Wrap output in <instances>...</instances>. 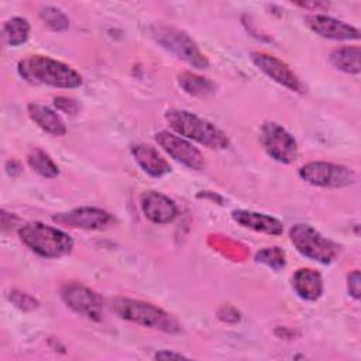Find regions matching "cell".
<instances>
[{"instance_id": "obj_1", "label": "cell", "mask_w": 361, "mask_h": 361, "mask_svg": "<svg viewBox=\"0 0 361 361\" xmlns=\"http://www.w3.org/2000/svg\"><path fill=\"white\" fill-rule=\"evenodd\" d=\"M18 75L35 85L73 89L82 85V76L69 65L44 55H27L17 63Z\"/></svg>"}, {"instance_id": "obj_2", "label": "cell", "mask_w": 361, "mask_h": 361, "mask_svg": "<svg viewBox=\"0 0 361 361\" xmlns=\"http://www.w3.org/2000/svg\"><path fill=\"white\" fill-rule=\"evenodd\" d=\"M165 120L173 131L180 134V137H186L213 149L228 147L227 135L217 126L190 111L171 109L165 113Z\"/></svg>"}, {"instance_id": "obj_3", "label": "cell", "mask_w": 361, "mask_h": 361, "mask_svg": "<svg viewBox=\"0 0 361 361\" xmlns=\"http://www.w3.org/2000/svg\"><path fill=\"white\" fill-rule=\"evenodd\" d=\"M18 235L30 250L44 258H59L73 248V241L65 231L39 221L24 224Z\"/></svg>"}, {"instance_id": "obj_4", "label": "cell", "mask_w": 361, "mask_h": 361, "mask_svg": "<svg viewBox=\"0 0 361 361\" xmlns=\"http://www.w3.org/2000/svg\"><path fill=\"white\" fill-rule=\"evenodd\" d=\"M113 312L124 320L151 327L165 333H178L180 330L178 322L161 307L130 298H114L111 300Z\"/></svg>"}, {"instance_id": "obj_5", "label": "cell", "mask_w": 361, "mask_h": 361, "mask_svg": "<svg viewBox=\"0 0 361 361\" xmlns=\"http://www.w3.org/2000/svg\"><path fill=\"white\" fill-rule=\"evenodd\" d=\"M151 34L162 48L172 52L189 65L199 69H206L209 66L206 55L199 49L196 42L185 31L171 25L158 24L152 28Z\"/></svg>"}, {"instance_id": "obj_6", "label": "cell", "mask_w": 361, "mask_h": 361, "mask_svg": "<svg viewBox=\"0 0 361 361\" xmlns=\"http://www.w3.org/2000/svg\"><path fill=\"white\" fill-rule=\"evenodd\" d=\"M289 237L295 248L313 261L330 264L338 254V245L309 224H295L289 230Z\"/></svg>"}, {"instance_id": "obj_7", "label": "cell", "mask_w": 361, "mask_h": 361, "mask_svg": "<svg viewBox=\"0 0 361 361\" xmlns=\"http://www.w3.org/2000/svg\"><path fill=\"white\" fill-rule=\"evenodd\" d=\"M299 176L305 182L320 188H345L357 180V176L351 169L324 161L305 164L299 169Z\"/></svg>"}, {"instance_id": "obj_8", "label": "cell", "mask_w": 361, "mask_h": 361, "mask_svg": "<svg viewBox=\"0 0 361 361\" xmlns=\"http://www.w3.org/2000/svg\"><path fill=\"white\" fill-rule=\"evenodd\" d=\"M259 141L265 152L278 162L290 164L298 157L295 138L278 123L265 121L259 130Z\"/></svg>"}, {"instance_id": "obj_9", "label": "cell", "mask_w": 361, "mask_h": 361, "mask_svg": "<svg viewBox=\"0 0 361 361\" xmlns=\"http://www.w3.org/2000/svg\"><path fill=\"white\" fill-rule=\"evenodd\" d=\"M61 298L65 305L75 313L90 319L100 320L103 316V300L99 293L80 283H66L61 289Z\"/></svg>"}, {"instance_id": "obj_10", "label": "cell", "mask_w": 361, "mask_h": 361, "mask_svg": "<svg viewBox=\"0 0 361 361\" xmlns=\"http://www.w3.org/2000/svg\"><path fill=\"white\" fill-rule=\"evenodd\" d=\"M155 140L166 154H169L173 159L183 164L185 166L195 171H200L204 168V158L202 152L188 140L165 130L158 131L155 134Z\"/></svg>"}, {"instance_id": "obj_11", "label": "cell", "mask_w": 361, "mask_h": 361, "mask_svg": "<svg viewBox=\"0 0 361 361\" xmlns=\"http://www.w3.org/2000/svg\"><path fill=\"white\" fill-rule=\"evenodd\" d=\"M52 220L62 226L83 230H104L114 223V217L109 212L97 207H78L66 213L55 214Z\"/></svg>"}, {"instance_id": "obj_12", "label": "cell", "mask_w": 361, "mask_h": 361, "mask_svg": "<svg viewBox=\"0 0 361 361\" xmlns=\"http://www.w3.org/2000/svg\"><path fill=\"white\" fill-rule=\"evenodd\" d=\"M251 61L259 71H262L274 82L285 86L286 89H289L292 92H298V93L303 92V85H302L300 79L279 58L265 54V52L254 51V52H251Z\"/></svg>"}, {"instance_id": "obj_13", "label": "cell", "mask_w": 361, "mask_h": 361, "mask_svg": "<svg viewBox=\"0 0 361 361\" xmlns=\"http://www.w3.org/2000/svg\"><path fill=\"white\" fill-rule=\"evenodd\" d=\"M305 24L317 35L329 39H358L360 31L340 20L322 14H309L305 17Z\"/></svg>"}, {"instance_id": "obj_14", "label": "cell", "mask_w": 361, "mask_h": 361, "mask_svg": "<svg viewBox=\"0 0 361 361\" xmlns=\"http://www.w3.org/2000/svg\"><path fill=\"white\" fill-rule=\"evenodd\" d=\"M140 203L144 216L155 224H166L172 221L178 214V207L175 202L155 190H148L142 193Z\"/></svg>"}, {"instance_id": "obj_15", "label": "cell", "mask_w": 361, "mask_h": 361, "mask_svg": "<svg viewBox=\"0 0 361 361\" xmlns=\"http://www.w3.org/2000/svg\"><path fill=\"white\" fill-rule=\"evenodd\" d=\"M131 154L142 171L154 178H161L171 172V165L168 161L149 144L133 145Z\"/></svg>"}, {"instance_id": "obj_16", "label": "cell", "mask_w": 361, "mask_h": 361, "mask_svg": "<svg viewBox=\"0 0 361 361\" xmlns=\"http://www.w3.org/2000/svg\"><path fill=\"white\" fill-rule=\"evenodd\" d=\"M231 217L235 223H238L243 227L251 228L258 233H265L269 235H279L283 231L282 223L264 213L250 212V210H234L231 213Z\"/></svg>"}, {"instance_id": "obj_17", "label": "cell", "mask_w": 361, "mask_h": 361, "mask_svg": "<svg viewBox=\"0 0 361 361\" xmlns=\"http://www.w3.org/2000/svg\"><path fill=\"white\" fill-rule=\"evenodd\" d=\"M292 288L305 300L314 302L323 293L322 275L312 268H300L292 276Z\"/></svg>"}, {"instance_id": "obj_18", "label": "cell", "mask_w": 361, "mask_h": 361, "mask_svg": "<svg viewBox=\"0 0 361 361\" xmlns=\"http://www.w3.org/2000/svg\"><path fill=\"white\" fill-rule=\"evenodd\" d=\"M27 111L30 118L44 131L52 135H65L66 126L63 120L49 107L42 106L39 103H30L27 106Z\"/></svg>"}, {"instance_id": "obj_19", "label": "cell", "mask_w": 361, "mask_h": 361, "mask_svg": "<svg viewBox=\"0 0 361 361\" xmlns=\"http://www.w3.org/2000/svg\"><path fill=\"white\" fill-rule=\"evenodd\" d=\"M361 51L360 47H340L330 52V62L338 71L350 75H357L361 71L360 66Z\"/></svg>"}, {"instance_id": "obj_20", "label": "cell", "mask_w": 361, "mask_h": 361, "mask_svg": "<svg viewBox=\"0 0 361 361\" xmlns=\"http://www.w3.org/2000/svg\"><path fill=\"white\" fill-rule=\"evenodd\" d=\"M178 82H179V86L188 94H192V96L206 97L214 93V83L212 80L192 72H182L178 76Z\"/></svg>"}, {"instance_id": "obj_21", "label": "cell", "mask_w": 361, "mask_h": 361, "mask_svg": "<svg viewBox=\"0 0 361 361\" xmlns=\"http://www.w3.org/2000/svg\"><path fill=\"white\" fill-rule=\"evenodd\" d=\"M30 24L23 17H13L3 24V37L11 47H18L28 39Z\"/></svg>"}, {"instance_id": "obj_22", "label": "cell", "mask_w": 361, "mask_h": 361, "mask_svg": "<svg viewBox=\"0 0 361 361\" xmlns=\"http://www.w3.org/2000/svg\"><path fill=\"white\" fill-rule=\"evenodd\" d=\"M27 162L31 169H34L38 175L44 178L52 179V178H56L59 173L58 165L52 161V158L45 151L39 148H35L28 154Z\"/></svg>"}, {"instance_id": "obj_23", "label": "cell", "mask_w": 361, "mask_h": 361, "mask_svg": "<svg viewBox=\"0 0 361 361\" xmlns=\"http://www.w3.org/2000/svg\"><path fill=\"white\" fill-rule=\"evenodd\" d=\"M41 20L52 30V31H63L69 27L68 17L56 7L45 6L39 10Z\"/></svg>"}, {"instance_id": "obj_24", "label": "cell", "mask_w": 361, "mask_h": 361, "mask_svg": "<svg viewBox=\"0 0 361 361\" xmlns=\"http://www.w3.org/2000/svg\"><path fill=\"white\" fill-rule=\"evenodd\" d=\"M255 259L274 269H281L285 265V252L279 247H269L258 251Z\"/></svg>"}, {"instance_id": "obj_25", "label": "cell", "mask_w": 361, "mask_h": 361, "mask_svg": "<svg viewBox=\"0 0 361 361\" xmlns=\"http://www.w3.org/2000/svg\"><path fill=\"white\" fill-rule=\"evenodd\" d=\"M10 300L21 310H32L38 306V300L34 299L31 295L20 290L10 292Z\"/></svg>"}, {"instance_id": "obj_26", "label": "cell", "mask_w": 361, "mask_h": 361, "mask_svg": "<svg viewBox=\"0 0 361 361\" xmlns=\"http://www.w3.org/2000/svg\"><path fill=\"white\" fill-rule=\"evenodd\" d=\"M54 104L58 110L66 113V114H76L78 110H79V104L71 99V97H66V96H58L54 99Z\"/></svg>"}, {"instance_id": "obj_27", "label": "cell", "mask_w": 361, "mask_h": 361, "mask_svg": "<svg viewBox=\"0 0 361 361\" xmlns=\"http://www.w3.org/2000/svg\"><path fill=\"white\" fill-rule=\"evenodd\" d=\"M347 288H348V292L350 295L354 298V299H360V293H361V288H360V271L358 269H354L353 272L348 274L347 276Z\"/></svg>"}, {"instance_id": "obj_28", "label": "cell", "mask_w": 361, "mask_h": 361, "mask_svg": "<svg viewBox=\"0 0 361 361\" xmlns=\"http://www.w3.org/2000/svg\"><path fill=\"white\" fill-rule=\"evenodd\" d=\"M157 360H168V358H186L185 355L179 354V353H172V351H158L155 355H154Z\"/></svg>"}]
</instances>
